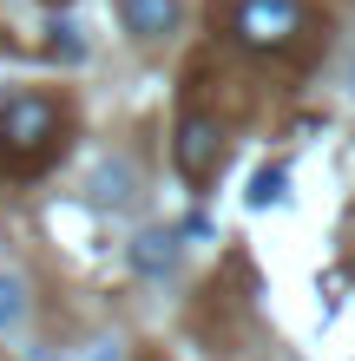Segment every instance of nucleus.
Returning <instances> with one entry per match:
<instances>
[{"instance_id":"nucleus-1","label":"nucleus","mask_w":355,"mask_h":361,"mask_svg":"<svg viewBox=\"0 0 355 361\" xmlns=\"http://www.w3.org/2000/svg\"><path fill=\"white\" fill-rule=\"evenodd\" d=\"M59 138H66V112L47 92H13L0 105V171L7 178H33L47 171Z\"/></svg>"},{"instance_id":"nucleus-2","label":"nucleus","mask_w":355,"mask_h":361,"mask_svg":"<svg viewBox=\"0 0 355 361\" xmlns=\"http://www.w3.org/2000/svg\"><path fill=\"white\" fill-rule=\"evenodd\" d=\"M309 27V0H237L231 7V33L250 53H283L296 47V33Z\"/></svg>"},{"instance_id":"nucleus-3","label":"nucleus","mask_w":355,"mask_h":361,"mask_svg":"<svg viewBox=\"0 0 355 361\" xmlns=\"http://www.w3.org/2000/svg\"><path fill=\"white\" fill-rule=\"evenodd\" d=\"M178 164H184V178L191 184H211L217 178V164H224V132L211 118H184L178 125Z\"/></svg>"},{"instance_id":"nucleus-4","label":"nucleus","mask_w":355,"mask_h":361,"mask_svg":"<svg viewBox=\"0 0 355 361\" xmlns=\"http://www.w3.org/2000/svg\"><path fill=\"white\" fill-rule=\"evenodd\" d=\"M119 20H125L132 39H172L184 7H178V0H119Z\"/></svg>"},{"instance_id":"nucleus-5","label":"nucleus","mask_w":355,"mask_h":361,"mask_svg":"<svg viewBox=\"0 0 355 361\" xmlns=\"http://www.w3.org/2000/svg\"><path fill=\"white\" fill-rule=\"evenodd\" d=\"M172 263H178V230H145L132 243V269L138 276H164Z\"/></svg>"},{"instance_id":"nucleus-6","label":"nucleus","mask_w":355,"mask_h":361,"mask_svg":"<svg viewBox=\"0 0 355 361\" xmlns=\"http://www.w3.org/2000/svg\"><path fill=\"white\" fill-rule=\"evenodd\" d=\"M125 190H132V164H125V158H106V164L92 171L86 197H92L99 210H119V204H125Z\"/></svg>"},{"instance_id":"nucleus-7","label":"nucleus","mask_w":355,"mask_h":361,"mask_svg":"<svg viewBox=\"0 0 355 361\" xmlns=\"http://www.w3.org/2000/svg\"><path fill=\"white\" fill-rule=\"evenodd\" d=\"M20 315H27V283L13 269H0V329H13Z\"/></svg>"},{"instance_id":"nucleus-8","label":"nucleus","mask_w":355,"mask_h":361,"mask_svg":"<svg viewBox=\"0 0 355 361\" xmlns=\"http://www.w3.org/2000/svg\"><path fill=\"white\" fill-rule=\"evenodd\" d=\"M277 184H283V171H263V178H257V204H270V197H277Z\"/></svg>"},{"instance_id":"nucleus-9","label":"nucleus","mask_w":355,"mask_h":361,"mask_svg":"<svg viewBox=\"0 0 355 361\" xmlns=\"http://www.w3.org/2000/svg\"><path fill=\"white\" fill-rule=\"evenodd\" d=\"M92 361H119V342H99V348H92Z\"/></svg>"},{"instance_id":"nucleus-10","label":"nucleus","mask_w":355,"mask_h":361,"mask_svg":"<svg viewBox=\"0 0 355 361\" xmlns=\"http://www.w3.org/2000/svg\"><path fill=\"white\" fill-rule=\"evenodd\" d=\"M349 99H355V59H349Z\"/></svg>"}]
</instances>
